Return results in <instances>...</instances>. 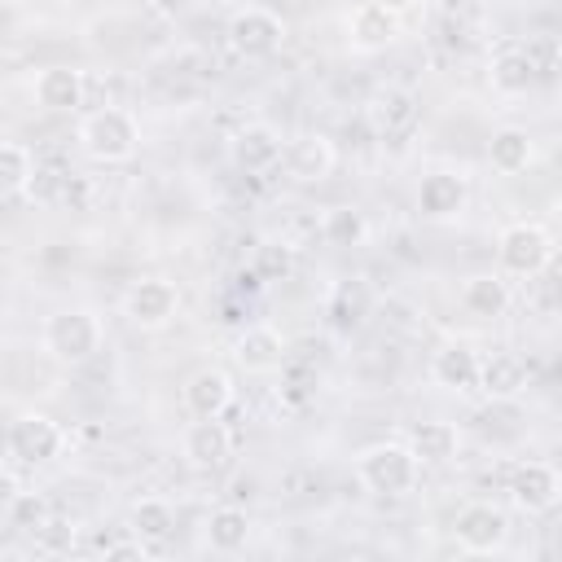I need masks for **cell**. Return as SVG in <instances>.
<instances>
[{"label": "cell", "mask_w": 562, "mask_h": 562, "mask_svg": "<svg viewBox=\"0 0 562 562\" xmlns=\"http://www.w3.org/2000/svg\"><path fill=\"white\" fill-rule=\"evenodd\" d=\"M531 158H536V140H531L527 127H496V132H492V140H487V162H492V171L518 176V171L531 167Z\"/></svg>", "instance_id": "obj_23"}, {"label": "cell", "mask_w": 562, "mask_h": 562, "mask_svg": "<svg viewBox=\"0 0 562 562\" xmlns=\"http://www.w3.org/2000/svg\"><path fill=\"white\" fill-rule=\"evenodd\" d=\"M176 312H180V290H176V281H167V277H140V281H132L127 294H123V316H127V325H136V329H145V334L167 329V325L176 321Z\"/></svg>", "instance_id": "obj_7"}, {"label": "cell", "mask_w": 562, "mask_h": 562, "mask_svg": "<svg viewBox=\"0 0 562 562\" xmlns=\"http://www.w3.org/2000/svg\"><path fill=\"white\" fill-rule=\"evenodd\" d=\"M40 342L57 364L75 369V364H88L105 347V325L92 307H57L53 316H44Z\"/></svg>", "instance_id": "obj_2"}, {"label": "cell", "mask_w": 562, "mask_h": 562, "mask_svg": "<svg viewBox=\"0 0 562 562\" xmlns=\"http://www.w3.org/2000/svg\"><path fill=\"white\" fill-rule=\"evenodd\" d=\"M233 395H237L233 373H224V369H215V364L189 373L184 386H180V400H184L189 417H224V413L233 408Z\"/></svg>", "instance_id": "obj_14"}, {"label": "cell", "mask_w": 562, "mask_h": 562, "mask_svg": "<svg viewBox=\"0 0 562 562\" xmlns=\"http://www.w3.org/2000/svg\"><path fill=\"white\" fill-rule=\"evenodd\" d=\"M233 360H237L241 373L263 378V373H277V369L290 360V342H285V334H281L277 325L255 321V325H246V329L233 338Z\"/></svg>", "instance_id": "obj_9"}, {"label": "cell", "mask_w": 562, "mask_h": 562, "mask_svg": "<svg viewBox=\"0 0 562 562\" xmlns=\"http://www.w3.org/2000/svg\"><path fill=\"white\" fill-rule=\"evenodd\" d=\"M408 448L417 452V461L422 465H443V461H452L457 457V448H461V430L452 426V422H417L408 435Z\"/></svg>", "instance_id": "obj_24"}, {"label": "cell", "mask_w": 562, "mask_h": 562, "mask_svg": "<svg viewBox=\"0 0 562 562\" xmlns=\"http://www.w3.org/2000/svg\"><path fill=\"white\" fill-rule=\"evenodd\" d=\"M373 4H382V9L395 13V18H404L408 9H417V0H373Z\"/></svg>", "instance_id": "obj_32"}, {"label": "cell", "mask_w": 562, "mask_h": 562, "mask_svg": "<svg viewBox=\"0 0 562 562\" xmlns=\"http://www.w3.org/2000/svg\"><path fill=\"white\" fill-rule=\"evenodd\" d=\"M364 119L373 127V136H404L413 123H417V97L408 88H378L369 101H364Z\"/></svg>", "instance_id": "obj_17"}, {"label": "cell", "mask_w": 562, "mask_h": 562, "mask_svg": "<svg viewBox=\"0 0 562 562\" xmlns=\"http://www.w3.org/2000/svg\"><path fill=\"white\" fill-rule=\"evenodd\" d=\"M259 272L263 277H285L290 272V246L285 241H263L259 246Z\"/></svg>", "instance_id": "obj_31"}, {"label": "cell", "mask_w": 562, "mask_h": 562, "mask_svg": "<svg viewBox=\"0 0 562 562\" xmlns=\"http://www.w3.org/2000/svg\"><path fill=\"white\" fill-rule=\"evenodd\" d=\"M228 154H233V162L241 167V171H268V167H277L281 158H285V136L272 127V123H246L237 136H233V145H228Z\"/></svg>", "instance_id": "obj_18"}, {"label": "cell", "mask_w": 562, "mask_h": 562, "mask_svg": "<svg viewBox=\"0 0 562 562\" xmlns=\"http://www.w3.org/2000/svg\"><path fill=\"white\" fill-rule=\"evenodd\" d=\"M487 79H492V92L501 97H522L531 83H536V66L527 57V48H501L487 66Z\"/></svg>", "instance_id": "obj_26"}, {"label": "cell", "mask_w": 562, "mask_h": 562, "mask_svg": "<svg viewBox=\"0 0 562 562\" xmlns=\"http://www.w3.org/2000/svg\"><path fill=\"white\" fill-rule=\"evenodd\" d=\"M31 92H35V105H44V110H53V114H70V110L83 105L88 79H83L79 66H61V61H57V66H44V70L35 75Z\"/></svg>", "instance_id": "obj_15"}, {"label": "cell", "mask_w": 562, "mask_h": 562, "mask_svg": "<svg viewBox=\"0 0 562 562\" xmlns=\"http://www.w3.org/2000/svg\"><path fill=\"white\" fill-rule=\"evenodd\" d=\"M0 189L9 198L35 189V154L22 145V140H4L0 145Z\"/></svg>", "instance_id": "obj_30"}, {"label": "cell", "mask_w": 562, "mask_h": 562, "mask_svg": "<svg viewBox=\"0 0 562 562\" xmlns=\"http://www.w3.org/2000/svg\"><path fill=\"white\" fill-rule=\"evenodd\" d=\"M479 373H483V356H479L470 342H443V347L430 356V378H435V386H443V391L470 395V391H479Z\"/></svg>", "instance_id": "obj_16"}, {"label": "cell", "mask_w": 562, "mask_h": 562, "mask_svg": "<svg viewBox=\"0 0 562 562\" xmlns=\"http://www.w3.org/2000/svg\"><path fill=\"white\" fill-rule=\"evenodd\" d=\"M417 474H422V461L408 448V439H378L356 457V479L373 496H408L417 487Z\"/></svg>", "instance_id": "obj_3"}, {"label": "cell", "mask_w": 562, "mask_h": 562, "mask_svg": "<svg viewBox=\"0 0 562 562\" xmlns=\"http://www.w3.org/2000/svg\"><path fill=\"white\" fill-rule=\"evenodd\" d=\"M75 140H79V149L92 162L119 167V162H132L136 158V149H140V123L123 105H101V110H88L79 119Z\"/></svg>", "instance_id": "obj_1"}, {"label": "cell", "mask_w": 562, "mask_h": 562, "mask_svg": "<svg viewBox=\"0 0 562 562\" xmlns=\"http://www.w3.org/2000/svg\"><path fill=\"white\" fill-rule=\"evenodd\" d=\"M479 391L492 404H514L527 391V364L514 351H492L483 356V373H479Z\"/></svg>", "instance_id": "obj_21"}, {"label": "cell", "mask_w": 562, "mask_h": 562, "mask_svg": "<svg viewBox=\"0 0 562 562\" xmlns=\"http://www.w3.org/2000/svg\"><path fill=\"white\" fill-rule=\"evenodd\" d=\"M325 312H329V321H334L338 329H360L364 316L373 312V290H369V281H364V277H342V281L329 290Z\"/></svg>", "instance_id": "obj_22"}, {"label": "cell", "mask_w": 562, "mask_h": 562, "mask_svg": "<svg viewBox=\"0 0 562 562\" xmlns=\"http://www.w3.org/2000/svg\"><path fill=\"white\" fill-rule=\"evenodd\" d=\"M509 501L518 514H549L562 501V474L549 461H518L509 474Z\"/></svg>", "instance_id": "obj_10"}, {"label": "cell", "mask_w": 562, "mask_h": 562, "mask_svg": "<svg viewBox=\"0 0 562 562\" xmlns=\"http://www.w3.org/2000/svg\"><path fill=\"white\" fill-rule=\"evenodd\" d=\"M48 4H79V0H48Z\"/></svg>", "instance_id": "obj_33"}, {"label": "cell", "mask_w": 562, "mask_h": 562, "mask_svg": "<svg viewBox=\"0 0 562 562\" xmlns=\"http://www.w3.org/2000/svg\"><path fill=\"white\" fill-rule=\"evenodd\" d=\"M321 237L334 250H356V246L369 241V220H364L360 206H329L321 215Z\"/></svg>", "instance_id": "obj_28"}, {"label": "cell", "mask_w": 562, "mask_h": 562, "mask_svg": "<svg viewBox=\"0 0 562 562\" xmlns=\"http://www.w3.org/2000/svg\"><path fill=\"white\" fill-rule=\"evenodd\" d=\"M465 202H470V180L461 171L439 167V171H426L422 184H417V211H422V220L448 224V220H457L465 211Z\"/></svg>", "instance_id": "obj_11"}, {"label": "cell", "mask_w": 562, "mask_h": 562, "mask_svg": "<svg viewBox=\"0 0 562 562\" xmlns=\"http://www.w3.org/2000/svg\"><path fill=\"white\" fill-rule=\"evenodd\" d=\"M496 263L505 277H540L553 263V237L536 220H514L496 237Z\"/></svg>", "instance_id": "obj_4"}, {"label": "cell", "mask_w": 562, "mask_h": 562, "mask_svg": "<svg viewBox=\"0 0 562 562\" xmlns=\"http://www.w3.org/2000/svg\"><path fill=\"white\" fill-rule=\"evenodd\" d=\"M66 452V430L48 413H18L4 430V457L9 465H44Z\"/></svg>", "instance_id": "obj_5"}, {"label": "cell", "mask_w": 562, "mask_h": 562, "mask_svg": "<svg viewBox=\"0 0 562 562\" xmlns=\"http://www.w3.org/2000/svg\"><path fill=\"white\" fill-rule=\"evenodd\" d=\"M334 167H338V149L325 132H303L285 145V171L299 184H321L334 176Z\"/></svg>", "instance_id": "obj_13"}, {"label": "cell", "mask_w": 562, "mask_h": 562, "mask_svg": "<svg viewBox=\"0 0 562 562\" xmlns=\"http://www.w3.org/2000/svg\"><path fill=\"white\" fill-rule=\"evenodd\" d=\"M452 540L465 553H501L509 540V514L492 501H470L452 518Z\"/></svg>", "instance_id": "obj_8"}, {"label": "cell", "mask_w": 562, "mask_h": 562, "mask_svg": "<svg viewBox=\"0 0 562 562\" xmlns=\"http://www.w3.org/2000/svg\"><path fill=\"white\" fill-rule=\"evenodd\" d=\"M4 522L13 527V531H31V536H40L48 522H53V505L40 496V492H9L4 496Z\"/></svg>", "instance_id": "obj_29"}, {"label": "cell", "mask_w": 562, "mask_h": 562, "mask_svg": "<svg viewBox=\"0 0 562 562\" xmlns=\"http://www.w3.org/2000/svg\"><path fill=\"white\" fill-rule=\"evenodd\" d=\"M395 35H400V18L386 13V9L373 4V0H364V4H356V9L347 13V40H351L356 53H382Z\"/></svg>", "instance_id": "obj_20"}, {"label": "cell", "mask_w": 562, "mask_h": 562, "mask_svg": "<svg viewBox=\"0 0 562 562\" xmlns=\"http://www.w3.org/2000/svg\"><path fill=\"white\" fill-rule=\"evenodd\" d=\"M457 303H461V312H465V316L496 321V316H505V312H509L514 294H509L505 272H474V277H465V281H461Z\"/></svg>", "instance_id": "obj_19"}, {"label": "cell", "mask_w": 562, "mask_h": 562, "mask_svg": "<svg viewBox=\"0 0 562 562\" xmlns=\"http://www.w3.org/2000/svg\"><path fill=\"white\" fill-rule=\"evenodd\" d=\"M250 540V514L241 505H215L206 514V544L215 553H237Z\"/></svg>", "instance_id": "obj_27"}, {"label": "cell", "mask_w": 562, "mask_h": 562, "mask_svg": "<svg viewBox=\"0 0 562 562\" xmlns=\"http://www.w3.org/2000/svg\"><path fill=\"white\" fill-rule=\"evenodd\" d=\"M127 531L140 536V540L154 549V544L171 540V531H176V509H171L162 496H140V501H132V509H127Z\"/></svg>", "instance_id": "obj_25"}, {"label": "cell", "mask_w": 562, "mask_h": 562, "mask_svg": "<svg viewBox=\"0 0 562 562\" xmlns=\"http://www.w3.org/2000/svg\"><path fill=\"white\" fill-rule=\"evenodd\" d=\"M180 457L193 470H220L233 457V430L220 417H193L180 435Z\"/></svg>", "instance_id": "obj_12"}, {"label": "cell", "mask_w": 562, "mask_h": 562, "mask_svg": "<svg viewBox=\"0 0 562 562\" xmlns=\"http://www.w3.org/2000/svg\"><path fill=\"white\" fill-rule=\"evenodd\" d=\"M224 35H228L233 53H241V57H272L285 44V18L268 4H241V9H233Z\"/></svg>", "instance_id": "obj_6"}]
</instances>
